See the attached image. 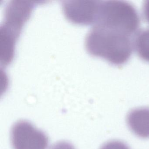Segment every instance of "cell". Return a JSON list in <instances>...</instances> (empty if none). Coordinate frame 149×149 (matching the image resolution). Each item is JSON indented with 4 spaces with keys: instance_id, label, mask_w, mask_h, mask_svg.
<instances>
[{
    "instance_id": "obj_4",
    "label": "cell",
    "mask_w": 149,
    "mask_h": 149,
    "mask_svg": "<svg viewBox=\"0 0 149 149\" xmlns=\"http://www.w3.org/2000/svg\"><path fill=\"white\" fill-rule=\"evenodd\" d=\"M101 1H63L62 8L65 18L74 24L94 26L96 22Z\"/></svg>"
},
{
    "instance_id": "obj_3",
    "label": "cell",
    "mask_w": 149,
    "mask_h": 149,
    "mask_svg": "<svg viewBox=\"0 0 149 149\" xmlns=\"http://www.w3.org/2000/svg\"><path fill=\"white\" fill-rule=\"evenodd\" d=\"M11 140L13 149H47L48 146L46 134L26 120H20L13 125Z\"/></svg>"
},
{
    "instance_id": "obj_5",
    "label": "cell",
    "mask_w": 149,
    "mask_h": 149,
    "mask_svg": "<svg viewBox=\"0 0 149 149\" xmlns=\"http://www.w3.org/2000/svg\"><path fill=\"white\" fill-rule=\"evenodd\" d=\"M41 1H12L7 5L3 24L7 31L19 37L22 26L31 15L35 6Z\"/></svg>"
},
{
    "instance_id": "obj_10",
    "label": "cell",
    "mask_w": 149,
    "mask_h": 149,
    "mask_svg": "<svg viewBox=\"0 0 149 149\" xmlns=\"http://www.w3.org/2000/svg\"><path fill=\"white\" fill-rule=\"evenodd\" d=\"M143 13L146 20L149 23V1H146L144 3Z\"/></svg>"
},
{
    "instance_id": "obj_1",
    "label": "cell",
    "mask_w": 149,
    "mask_h": 149,
    "mask_svg": "<svg viewBox=\"0 0 149 149\" xmlns=\"http://www.w3.org/2000/svg\"><path fill=\"white\" fill-rule=\"evenodd\" d=\"M132 36L116 29L94 26L86 36L85 48L92 56L100 57L115 66L127 63L132 53Z\"/></svg>"
},
{
    "instance_id": "obj_7",
    "label": "cell",
    "mask_w": 149,
    "mask_h": 149,
    "mask_svg": "<svg viewBox=\"0 0 149 149\" xmlns=\"http://www.w3.org/2000/svg\"><path fill=\"white\" fill-rule=\"evenodd\" d=\"M133 46L139 56L149 63V29L137 33L133 40Z\"/></svg>"
},
{
    "instance_id": "obj_6",
    "label": "cell",
    "mask_w": 149,
    "mask_h": 149,
    "mask_svg": "<svg viewBox=\"0 0 149 149\" xmlns=\"http://www.w3.org/2000/svg\"><path fill=\"white\" fill-rule=\"evenodd\" d=\"M128 127L136 136L149 138V108L140 107L130 111L126 118Z\"/></svg>"
},
{
    "instance_id": "obj_2",
    "label": "cell",
    "mask_w": 149,
    "mask_h": 149,
    "mask_svg": "<svg viewBox=\"0 0 149 149\" xmlns=\"http://www.w3.org/2000/svg\"><path fill=\"white\" fill-rule=\"evenodd\" d=\"M140 18L135 8L123 1H101L96 22L94 26L105 27L131 36L136 34Z\"/></svg>"
},
{
    "instance_id": "obj_8",
    "label": "cell",
    "mask_w": 149,
    "mask_h": 149,
    "mask_svg": "<svg viewBox=\"0 0 149 149\" xmlns=\"http://www.w3.org/2000/svg\"><path fill=\"white\" fill-rule=\"evenodd\" d=\"M100 149H130L125 143L119 140H111L106 142Z\"/></svg>"
},
{
    "instance_id": "obj_9",
    "label": "cell",
    "mask_w": 149,
    "mask_h": 149,
    "mask_svg": "<svg viewBox=\"0 0 149 149\" xmlns=\"http://www.w3.org/2000/svg\"><path fill=\"white\" fill-rule=\"evenodd\" d=\"M50 149H75L73 145L66 141H60L51 146Z\"/></svg>"
}]
</instances>
